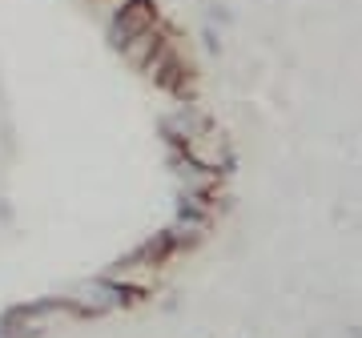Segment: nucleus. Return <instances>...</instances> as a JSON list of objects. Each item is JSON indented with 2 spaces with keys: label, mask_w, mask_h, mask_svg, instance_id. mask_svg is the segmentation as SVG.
Listing matches in <instances>:
<instances>
[{
  "label": "nucleus",
  "mask_w": 362,
  "mask_h": 338,
  "mask_svg": "<svg viewBox=\"0 0 362 338\" xmlns=\"http://www.w3.org/2000/svg\"><path fill=\"white\" fill-rule=\"evenodd\" d=\"M65 298V306L77 318H101V314H113V310H121V306H129L133 302V294L125 286H117L113 278H89V282H77L73 290H65L61 294Z\"/></svg>",
  "instance_id": "obj_1"
},
{
  "label": "nucleus",
  "mask_w": 362,
  "mask_h": 338,
  "mask_svg": "<svg viewBox=\"0 0 362 338\" xmlns=\"http://www.w3.org/2000/svg\"><path fill=\"white\" fill-rule=\"evenodd\" d=\"M181 153L189 157L194 165H202V169H209V173H233V165H238V149H233V137L226 129H221L218 121H209L206 129L197 133L194 141L185 145Z\"/></svg>",
  "instance_id": "obj_2"
},
{
  "label": "nucleus",
  "mask_w": 362,
  "mask_h": 338,
  "mask_svg": "<svg viewBox=\"0 0 362 338\" xmlns=\"http://www.w3.org/2000/svg\"><path fill=\"white\" fill-rule=\"evenodd\" d=\"M157 25H161V16H157L153 0H121L113 8V21H109V40L121 49V45H129L133 37H141Z\"/></svg>",
  "instance_id": "obj_3"
},
{
  "label": "nucleus",
  "mask_w": 362,
  "mask_h": 338,
  "mask_svg": "<svg viewBox=\"0 0 362 338\" xmlns=\"http://www.w3.org/2000/svg\"><path fill=\"white\" fill-rule=\"evenodd\" d=\"M209 121L214 117H209L197 101H177L165 117H161V137H165V145H173V149H185Z\"/></svg>",
  "instance_id": "obj_4"
}]
</instances>
